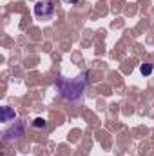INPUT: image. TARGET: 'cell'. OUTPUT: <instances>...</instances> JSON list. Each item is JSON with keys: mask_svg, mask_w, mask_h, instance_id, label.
Here are the masks:
<instances>
[{"mask_svg": "<svg viewBox=\"0 0 154 156\" xmlns=\"http://www.w3.org/2000/svg\"><path fill=\"white\" fill-rule=\"evenodd\" d=\"M64 2H65V4H78L80 0H64Z\"/></svg>", "mask_w": 154, "mask_h": 156, "instance_id": "obj_7", "label": "cell"}, {"mask_svg": "<svg viewBox=\"0 0 154 156\" xmlns=\"http://www.w3.org/2000/svg\"><path fill=\"white\" fill-rule=\"evenodd\" d=\"M33 127H35V129H44V127H45V120H44V118H35Z\"/></svg>", "mask_w": 154, "mask_h": 156, "instance_id": "obj_6", "label": "cell"}, {"mask_svg": "<svg viewBox=\"0 0 154 156\" xmlns=\"http://www.w3.org/2000/svg\"><path fill=\"white\" fill-rule=\"evenodd\" d=\"M87 78L89 75L83 71V73H80L76 78H65V76H60L56 80V87H58V91H60V94L65 98V100H69V102H76L80 100L82 96H83V93H85V89H87Z\"/></svg>", "mask_w": 154, "mask_h": 156, "instance_id": "obj_1", "label": "cell"}, {"mask_svg": "<svg viewBox=\"0 0 154 156\" xmlns=\"http://www.w3.org/2000/svg\"><path fill=\"white\" fill-rule=\"evenodd\" d=\"M140 73H142L143 76H149V75L152 73V66H151V64H142V67H140Z\"/></svg>", "mask_w": 154, "mask_h": 156, "instance_id": "obj_5", "label": "cell"}, {"mask_svg": "<svg viewBox=\"0 0 154 156\" xmlns=\"http://www.w3.org/2000/svg\"><path fill=\"white\" fill-rule=\"evenodd\" d=\"M35 15H37V18H42V20H51L54 16V4L49 0L38 2L35 5Z\"/></svg>", "mask_w": 154, "mask_h": 156, "instance_id": "obj_3", "label": "cell"}, {"mask_svg": "<svg viewBox=\"0 0 154 156\" xmlns=\"http://www.w3.org/2000/svg\"><path fill=\"white\" fill-rule=\"evenodd\" d=\"M15 111L11 107H2V122H15Z\"/></svg>", "mask_w": 154, "mask_h": 156, "instance_id": "obj_4", "label": "cell"}, {"mask_svg": "<svg viewBox=\"0 0 154 156\" xmlns=\"http://www.w3.org/2000/svg\"><path fill=\"white\" fill-rule=\"evenodd\" d=\"M22 136H24V123H22V122H15L9 129H5V131L2 133L4 144H11V142H15V140H20Z\"/></svg>", "mask_w": 154, "mask_h": 156, "instance_id": "obj_2", "label": "cell"}]
</instances>
